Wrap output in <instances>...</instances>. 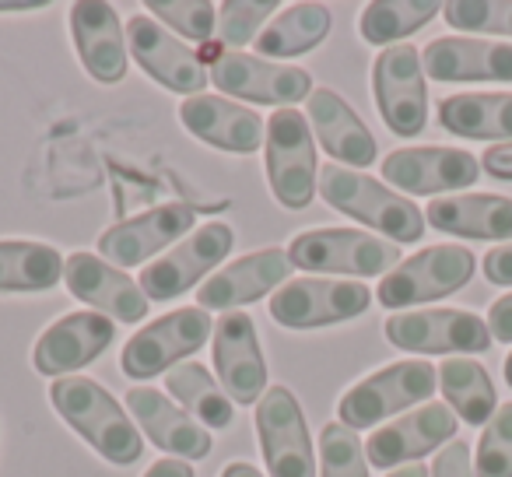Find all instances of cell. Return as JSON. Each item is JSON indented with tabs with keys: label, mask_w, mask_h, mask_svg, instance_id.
Returning a JSON list of instances; mask_svg holds the SVG:
<instances>
[{
	"label": "cell",
	"mask_w": 512,
	"mask_h": 477,
	"mask_svg": "<svg viewBox=\"0 0 512 477\" xmlns=\"http://www.w3.org/2000/svg\"><path fill=\"white\" fill-rule=\"evenodd\" d=\"M50 404L88 446L106 456L116 467H130L141 460L144 439L130 411L116 404V397L102 383L88 376H64L50 383Z\"/></svg>",
	"instance_id": "obj_1"
},
{
	"label": "cell",
	"mask_w": 512,
	"mask_h": 477,
	"mask_svg": "<svg viewBox=\"0 0 512 477\" xmlns=\"http://www.w3.org/2000/svg\"><path fill=\"white\" fill-rule=\"evenodd\" d=\"M320 197L330 207H337L348 218L362 221V225L383 232L390 243H418L425 235V211H418V204L393 193L390 186L376 183L372 176L344 165H323L320 169Z\"/></svg>",
	"instance_id": "obj_2"
},
{
	"label": "cell",
	"mask_w": 512,
	"mask_h": 477,
	"mask_svg": "<svg viewBox=\"0 0 512 477\" xmlns=\"http://www.w3.org/2000/svg\"><path fill=\"white\" fill-rule=\"evenodd\" d=\"M288 260L299 271H316V278H386L400 267V246L362 228H309L288 243Z\"/></svg>",
	"instance_id": "obj_3"
},
{
	"label": "cell",
	"mask_w": 512,
	"mask_h": 477,
	"mask_svg": "<svg viewBox=\"0 0 512 477\" xmlns=\"http://www.w3.org/2000/svg\"><path fill=\"white\" fill-rule=\"evenodd\" d=\"M267 183L278 204L302 211L320 193V162H316L313 127L299 109H274L264 137Z\"/></svg>",
	"instance_id": "obj_4"
},
{
	"label": "cell",
	"mask_w": 512,
	"mask_h": 477,
	"mask_svg": "<svg viewBox=\"0 0 512 477\" xmlns=\"http://www.w3.org/2000/svg\"><path fill=\"white\" fill-rule=\"evenodd\" d=\"M439 386V369L421 358H407V362H393L386 369L365 376L355 383L337 404V418L348 425L351 432L358 428H372L379 421L393 418V414L407 411V407L428 400Z\"/></svg>",
	"instance_id": "obj_5"
},
{
	"label": "cell",
	"mask_w": 512,
	"mask_h": 477,
	"mask_svg": "<svg viewBox=\"0 0 512 477\" xmlns=\"http://www.w3.org/2000/svg\"><path fill=\"white\" fill-rule=\"evenodd\" d=\"M207 78L221 95L242 102L292 109L313 95V74L302 67H285L264 57H249L242 50H207Z\"/></svg>",
	"instance_id": "obj_6"
},
{
	"label": "cell",
	"mask_w": 512,
	"mask_h": 477,
	"mask_svg": "<svg viewBox=\"0 0 512 477\" xmlns=\"http://www.w3.org/2000/svg\"><path fill=\"white\" fill-rule=\"evenodd\" d=\"M376 302V295L351 278H299L281 285L267 299V313L278 327L320 330L334 323L355 320Z\"/></svg>",
	"instance_id": "obj_7"
},
{
	"label": "cell",
	"mask_w": 512,
	"mask_h": 477,
	"mask_svg": "<svg viewBox=\"0 0 512 477\" xmlns=\"http://www.w3.org/2000/svg\"><path fill=\"white\" fill-rule=\"evenodd\" d=\"M211 334H214V323H211V316H207V309H200V306L172 309V313L151 320L148 327H141L123 344L120 369L127 372L130 379L162 376V372L183 365L186 355L204 348Z\"/></svg>",
	"instance_id": "obj_8"
},
{
	"label": "cell",
	"mask_w": 512,
	"mask_h": 477,
	"mask_svg": "<svg viewBox=\"0 0 512 477\" xmlns=\"http://www.w3.org/2000/svg\"><path fill=\"white\" fill-rule=\"evenodd\" d=\"M235 232L225 221H204L197 225L183 243H176L162 260L141 271V292L148 295V302H169L186 295L193 285H204L207 274L218 271L221 260L232 253Z\"/></svg>",
	"instance_id": "obj_9"
},
{
	"label": "cell",
	"mask_w": 512,
	"mask_h": 477,
	"mask_svg": "<svg viewBox=\"0 0 512 477\" xmlns=\"http://www.w3.org/2000/svg\"><path fill=\"white\" fill-rule=\"evenodd\" d=\"M474 253L467 246H428L390 271L376 288V302L386 309H407L446 299L474 278Z\"/></svg>",
	"instance_id": "obj_10"
},
{
	"label": "cell",
	"mask_w": 512,
	"mask_h": 477,
	"mask_svg": "<svg viewBox=\"0 0 512 477\" xmlns=\"http://www.w3.org/2000/svg\"><path fill=\"white\" fill-rule=\"evenodd\" d=\"M256 435L271 477H316L320 463L313 453L306 411L288 386H267L256 404Z\"/></svg>",
	"instance_id": "obj_11"
},
{
	"label": "cell",
	"mask_w": 512,
	"mask_h": 477,
	"mask_svg": "<svg viewBox=\"0 0 512 477\" xmlns=\"http://www.w3.org/2000/svg\"><path fill=\"white\" fill-rule=\"evenodd\" d=\"M386 341L400 351H418V355H481L491 348L488 320L467 313V309H411V313H393L383 323Z\"/></svg>",
	"instance_id": "obj_12"
},
{
	"label": "cell",
	"mask_w": 512,
	"mask_h": 477,
	"mask_svg": "<svg viewBox=\"0 0 512 477\" xmlns=\"http://www.w3.org/2000/svg\"><path fill=\"white\" fill-rule=\"evenodd\" d=\"M372 95L383 123L397 137H418L428 123L425 67L414 46H386L372 64Z\"/></svg>",
	"instance_id": "obj_13"
},
{
	"label": "cell",
	"mask_w": 512,
	"mask_h": 477,
	"mask_svg": "<svg viewBox=\"0 0 512 477\" xmlns=\"http://www.w3.org/2000/svg\"><path fill=\"white\" fill-rule=\"evenodd\" d=\"M127 50L155 85L186 95V99L204 95L211 81L200 53H193V46H186L183 39L169 36L165 25L151 15H134L127 22Z\"/></svg>",
	"instance_id": "obj_14"
},
{
	"label": "cell",
	"mask_w": 512,
	"mask_h": 477,
	"mask_svg": "<svg viewBox=\"0 0 512 477\" xmlns=\"http://www.w3.org/2000/svg\"><path fill=\"white\" fill-rule=\"evenodd\" d=\"M197 211L190 204H162L127 218L99 235V257L113 267H141L165 246L183 243L193 232Z\"/></svg>",
	"instance_id": "obj_15"
},
{
	"label": "cell",
	"mask_w": 512,
	"mask_h": 477,
	"mask_svg": "<svg viewBox=\"0 0 512 477\" xmlns=\"http://www.w3.org/2000/svg\"><path fill=\"white\" fill-rule=\"evenodd\" d=\"M379 172L390 186H400L414 197H453V190L477 183L481 162L460 148H397L379 162Z\"/></svg>",
	"instance_id": "obj_16"
},
{
	"label": "cell",
	"mask_w": 512,
	"mask_h": 477,
	"mask_svg": "<svg viewBox=\"0 0 512 477\" xmlns=\"http://www.w3.org/2000/svg\"><path fill=\"white\" fill-rule=\"evenodd\" d=\"M116 341V323L95 309L60 316L53 327H46L32 351V365L39 376L64 379L67 372H78L92 365L109 344Z\"/></svg>",
	"instance_id": "obj_17"
},
{
	"label": "cell",
	"mask_w": 512,
	"mask_h": 477,
	"mask_svg": "<svg viewBox=\"0 0 512 477\" xmlns=\"http://www.w3.org/2000/svg\"><path fill=\"white\" fill-rule=\"evenodd\" d=\"M214 369L232 404H260L267 393V362L256 341V323L249 313H221L214 323Z\"/></svg>",
	"instance_id": "obj_18"
},
{
	"label": "cell",
	"mask_w": 512,
	"mask_h": 477,
	"mask_svg": "<svg viewBox=\"0 0 512 477\" xmlns=\"http://www.w3.org/2000/svg\"><path fill=\"white\" fill-rule=\"evenodd\" d=\"M64 281L74 299L109 316L113 323H141L148 316L151 302L141 285L95 253H71L64 264Z\"/></svg>",
	"instance_id": "obj_19"
},
{
	"label": "cell",
	"mask_w": 512,
	"mask_h": 477,
	"mask_svg": "<svg viewBox=\"0 0 512 477\" xmlns=\"http://www.w3.org/2000/svg\"><path fill=\"white\" fill-rule=\"evenodd\" d=\"M292 274V260L288 250H256L239 257L235 264L214 271L211 278L200 285L197 302L200 309H218V313H239V306H253L256 299L271 295L274 288L288 285Z\"/></svg>",
	"instance_id": "obj_20"
},
{
	"label": "cell",
	"mask_w": 512,
	"mask_h": 477,
	"mask_svg": "<svg viewBox=\"0 0 512 477\" xmlns=\"http://www.w3.org/2000/svg\"><path fill=\"white\" fill-rule=\"evenodd\" d=\"M453 435L456 414L449 411V404H425L372 432V439H365V456H369V467L379 470L407 467V463L439 449L442 442H453Z\"/></svg>",
	"instance_id": "obj_21"
},
{
	"label": "cell",
	"mask_w": 512,
	"mask_h": 477,
	"mask_svg": "<svg viewBox=\"0 0 512 477\" xmlns=\"http://www.w3.org/2000/svg\"><path fill=\"white\" fill-rule=\"evenodd\" d=\"M71 36L78 60L99 85H120L127 78V32L113 4L102 0L71 4Z\"/></svg>",
	"instance_id": "obj_22"
},
{
	"label": "cell",
	"mask_w": 512,
	"mask_h": 477,
	"mask_svg": "<svg viewBox=\"0 0 512 477\" xmlns=\"http://www.w3.org/2000/svg\"><path fill=\"white\" fill-rule=\"evenodd\" d=\"M127 411L162 453L179 456V460H204L211 453V432L197 418H190L179 404H172L162 390L130 386Z\"/></svg>",
	"instance_id": "obj_23"
},
{
	"label": "cell",
	"mask_w": 512,
	"mask_h": 477,
	"mask_svg": "<svg viewBox=\"0 0 512 477\" xmlns=\"http://www.w3.org/2000/svg\"><path fill=\"white\" fill-rule=\"evenodd\" d=\"M306 120L313 127V137L320 141V148L334 158V165H355L365 169L379 158V144L372 137V130L362 123V116L334 92V88H313V95L306 99Z\"/></svg>",
	"instance_id": "obj_24"
},
{
	"label": "cell",
	"mask_w": 512,
	"mask_h": 477,
	"mask_svg": "<svg viewBox=\"0 0 512 477\" xmlns=\"http://www.w3.org/2000/svg\"><path fill=\"white\" fill-rule=\"evenodd\" d=\"M179 120L197 141L232 155H253L267 137V123L249 106L228 102L221 95H193L179 106Z\"/></svg>",
	"instance_id": "obj_25"
},
{
	"label": "cell",
	"mask_w": 512,
	"mask_h": 477,
	"mask_svg": "<svg viewBox=\"0 0 512 477\" xmlns=\"http://www.w3.org/2000/svg\"><path fill=\"white\" fill-rule=\"evenodd\" d=\"M425 78L432 81H512V46L488 43L470 36H442L432 39L421 53Z\"/></svg>",
	"instance_id": "obj_26"
},
{
	"label": "cell",
	"mask_w": 512,
	"mask_h": 477,
	"mask_svg": "<svg viewBox=\"0 0 512 477\" xmlns=\"http://www.w3.org/2000/svg\"><path fill=\"white\" fill-rule=\"evenodd\" d=\"M425 221L460 239H512V200L495 193H453L425 207Z\"/></svg>",
	"instance_id": "obj_27"
},
{
	"label": "cell",
	"mask_w": 512,
	"mask_h": 477,
	"mask_svg": "<svg viewBox=\"0 0 512 477\" xmlns=\"http://www.w3.org/2000/svg\"><path fill=\"white\" fill-rule=\"evenodd\" d=\"M442 130L467 141H512V95L467 92L439 102Z\"/></svg>",
	"instance_id": "obj_28"
},
{
	"label": "cell",
	"mask_w": 512,
	"mask_h": 477,
	"mask_svg": "<svg viewBox=\"0 0 512 477\" xmlns=\"http://www.w3.org/2000/svg\"><path fill=\"white\" fill-rule=\"evenodd\" d=\"M330 11L323 4H292L285 8L256 39V53L264 60H292L302 53L316 50L330 36Z\"/></svg>",
	"instance_id": "obj_29"
},
{
	"label": "cell",
	"mask_w": 512,
	"mask_h": 477,
	"mask_svg": "<svg viewBox=\"0 0 512 477\" xmlns=\"http://www.w3.org/2000/svg\"><path fill=\"white\" fill-rule=\"evenodd\" d=\"M64 264L50 243L0 239V292H50L64 281Z\"/></svg>",
	"instance_id": "obj_30"
},
{
	"label": "cell",
	"mask_w": 512,
	"mask_h": 477,
	"mask_svg": "<svg viewBox=\"0 0 512 477\" xmlns=\"http://www.w3.org/2000/svg\"><path fill=\"white\" fill-rule=\"evenodd\" d=\"M439 386L446 393L449 411L467 425H488L491 414L498 411L495 383L474 358H446L439 365Z\"/></svg>",
	"instance_id": "obj_31"
},
{
	"label": "cell",
	"mask_w": 512,
	"mask_h": 477,
	"mask_svg": "<svg viewBox=\"0 0 512 477\" xmlns=\"http://www.w3.org/2000/svg\"><path fill=\"white\" fill-rule=\"evenodd\" d=\"M165 390L204 428H228L235 421V407L228 393L221 390V383H214V376L200 362H183L165 372Z\"/></svg>",
	"instance_id": "obj_32"
},
{
	"label": "cell",
	"mask_w": 512,
	"mask_h": 477,
	"mask_svg": "<svg viewBox=\"0 0 512 477\" xmlns=\"http://www.w3.org/2000/svg\"><path fill=\"white\" fill-rule=\"evenodd\" d=\"M435 15H442V4L435 0H372L358 18V32L372 46H397L425 29Z\"/></svg>",
	"instance_id": "obj_33"
},
{
	"label": "cell",
	"mask_w": 512,
	"mask_h": 477,
	"mask_svg": "<svg viewBox=\"0 0 512 477\" xmlns=\"http://www.w3.org/2000/svg\"><path fill=\"white\" fill-rule=\"evenodd\" d=\"M320 477H369L362 439L341 421H330L320 432Z\"/></svg>",
	"instance_id": "obj_34"
},
{
	"label": "cell",
	"mask_w": 512,
	"mask_h": 477,
	"mask_svg": "<svg viewBox=\"0 0 512 477\" xmlns=\"http://www.w3.org/2000/svg\"><path fill=\"white\" fill-rule=\"evenodd\" d=\"M442 15L456 32L512 39V0H453L442 4Z\"/></svg>",
	"instance_id": "obj_35"
},
{
	"label": "cell",
	"mask_w": 512,
	"mask_h": 477,
	"mask_svg": "<svg viewBox=\"0 0 512 477\" xmlns=\"http://www.w3.org/2000/svg\"><path fill=\"white\" fill-rule=\"evenodd\" d=\"M144 8H148V15H155V22H165L179 36L197 39L204 46L211 43L214 29H218V8L207 0H148Z\"/></svg>",
	"instance_id": "obj_36"
},
{
	"label": "cell",
	"mask_w": 512,
	"mask_h": 477,
	"mask_svg": "<svg viewBox=\"0 0 512 477\" xmlns=\"http://www.w3.org/2000/svg\"><path fill=\"white\" fill-rule=\"evenodd\" d=\"M474 477H512V404H502L477 439Z\"/></svg>",
	"instance_id": "obj_37"
},
{
	"label": "cell",
	"mask_w": 512,
	"mask_h": 477,
	"mask_svg": "<svg viewBox=\"0 0 512 477\" xmlns=\"http://www.w3.org/2000/svg\"><path fill=\"white\" fill-rule=\"evenodd\" d=\"M271 15H278L274 0H228V4H221V15H218L221 43L232 46V50L256 43Z\"/></svg>",
	"instance_id": "obj_38"
},
{
	"label": "cell",
	"mask_w": 512,
	"mask_h": 477,
	"mask_svg": "<svg viewBox=\"0 0 512 477\" xmlns=\"http://www.w3.org/2000/svg\"><path fill=\"white\" fill-rule=\"evenodd\" d=\"M432 477H474V463H470V446L463 439L446 442L432 463Z\"/></svg>",
	"instance_id": "obj_39"
},
{
	"label": "cell",
	"mask_w": 512,
	"mask_h": 477,
	"mask_svg": "<svg viewBox=\"0 0 512 477\" xmlns=\"http://www.w3.org/2000/svg\"><path fill=\"white\" fill-rule=\"evenodd\" d=\"M481 267H484V278H488L491 285L509 288L512 285V243H502V246H495V250L484 253Z\"/></svg>",
	"instance_id": "obj_40"
},
{
	"label": "cell",
	"mask_w": 512,
	"mask_h": 477,
	"mask_svg": "<svg viewBox=\"0 0 512 477\" xmlns=\"http://www.w3.org/2000/svg\"><path fill=\"white\" fill-rule=\"evenodd\" d=\"M488 330L495 341L512 344V292L502 295V299L488 309Z\"/></svg>",
	"instance_id": "obj_41"
},
{
	"label": "cell",
	"mask_w": 512,
	"mask_h": 477,
	"mask_svg": "<svg viewBox=\"0 0 512 477\" xmlns=\"http://www.w3.org/2000/svg\"><path fill=\"white\" fill-rule=\"evenodd\" d=\"M481 169L495 179H512V144H495L481 155Z\"/></svg>",
	"instance_id": "obj_42"
},
{
	"label": "cell",
	"mask_w": 512,
	"mask_h": 477,
	"mask_svg": "<svg viewBox=\"0 0 512 477\" xmlns=\"http://www.w3.org/2000/svg\"><path fill=\"white\" fill-rule=\"evenodd\" d=\"M144 477H193V467L186 460H169V456H162L158 463H151Z\"/></svg>",
	"instance_id": "obj_43"
},
{
	"label": "cell",
	"mask_w": 512,
	"mask_h": 477,
	"mask_svg": "<svg viewBox=\"0 0 512 477\" xmlns=\"http://www.w3.org/2000/svg\"><path fill=\"white\" fill-rule=\"evenodd\" d=\"M221 477H264L260 470L253 467V463H246V460H235V463H228L225 467V474Z\"/></svg>",
	"instance_id": "obj_44"
},
{
	"label": "cell",
	"mask_w": 512,
	"mask_h": 477,
	"mask_svg": "<svg viewBox=\"0 0 512 477\" xmlns=\"http://www.w3.org/2000/svg\"><path fill=\"white\" fill-rule=\"evenodd\" d=\"M386 477H432V470L421 467V463H407V467L390 470V474H386Z\"/></svg>",
	"instance_id": "obj_45"
},
{
	"label": "cell",
	"mask_w": 512,
	"mask_h": 477,
	"mask_svg": "<svg viewBox=\"0 0 512 477\" xmlns=\"http://www.w3.org/2000/svg\"><path fill=\"white\" fill-rule=\"evenodd\" d=\"M46 8V0H22V4H0V11H39Z\"/></svg>",
	"instance_id": "obj_46"
},
{
	"label": "cell",
	"mask_w": 512,
	"mask_h": 477,
	"mask_svg": "<svg viewBox=\"0 0 512 477\" xmlns=\"http://www.w3.org/2000/svg\"><path fill=\"white\" fill-rule=\"evenodd\" d=\"M505 383L512 386V351H509V358H505Z\"/></svg>",
	"instance_id": "obj_47"
}]
</instances>
